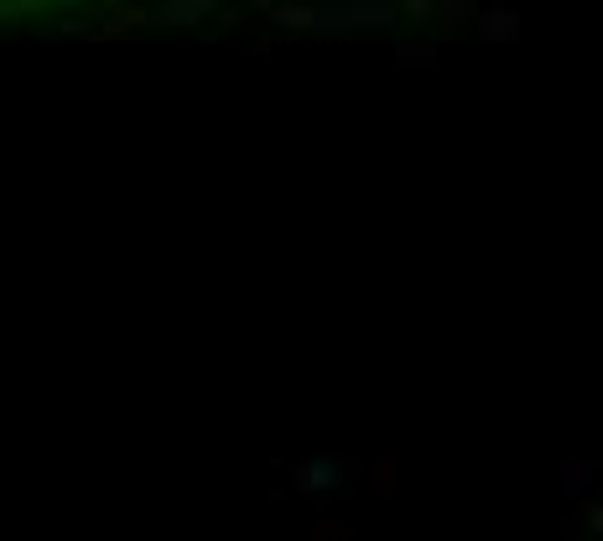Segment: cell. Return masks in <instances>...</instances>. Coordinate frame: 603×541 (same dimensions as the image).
I'll use <instances>...</instances> for the list:
<instances>
[{"mask_svg": "<svg viewBox=\"0 0 603 541\" xmlns=\"http://www.w3.org/2000/svg\"><path fill=\"white\" fill-rule=\"evenodd\" d=\"M208 11H214V0H167V6H162V21L188 27V21H198V16H208Z\"/></svg>", "mask_w": 603, "mask_h": 541, "instance_id": "cell-1", "label": "cell"}, {"mask_svg": "<svg viewBox=\"0 0 603 541\" xmlns=\"http://www.w3.org/2000/svg\"><path fill=\"white\" fill-rule=\"evenodd\" d=\"M515 32H520V16L515 11H484L479 16V37H489V42L494 37H515Z\"/></svg>", "mask_w": 603, "mask_h": 541, "instance_id": "cell-2", "label": "cell"}, {"mask_svg": "<svg viewBox=\"0 0 603 541\" xmlns=\"http://www.w3.org/2000/svg\"><path fill=\"white\" fill-rule=\"evenodd\" d=\"M401 63H432V47H401Z\"/></svg>", "mask_w": 603, "mask_h": 541, "instance_id": "cell-3", "label": "cell"}]
</instances>
